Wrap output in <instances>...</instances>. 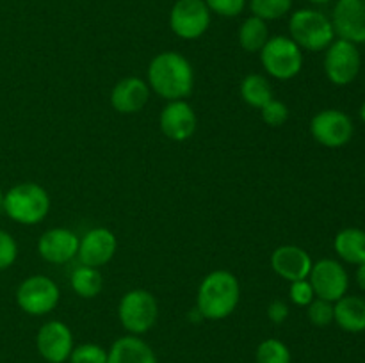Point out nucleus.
Wrapping results in <instances>:
<instances>
[{
	"instance_id": "obj_1",
	"label": "nucleus",
	"mask_w": 365,
	"mask_h": 363,
	"mask_svg": "<svg viewBox=\"0 0 365 363\" xmlns=\"http://www.w3.org/2000/svg\"><path fill=\"white\" fill-rule=\"evenodd\" d=\"M148 85L164 100H184L195 88L191 63L178 52H160L148 66Z\"/></svg>"
},
{
	"instance_id": "obj_2",
	"label": "nucleus",
	"mask_w": 365,
	"mask_h": 363,
	"mask_svg": "<svg viewBox=\"0 0 365 363\" xmlns=\"http://www.w3.org/2000/svg\"><path fill=\"white\" fill-rule=\"evenodd\" d=\"M241 299L237 278L223 269L212 270L203 278L196 295V310L203 319L221 320L235 312Z\"/></svg>"
},
{
	"instance_id": "obj_3",
	"label": "nucleus",
	"mask_w": 365,
	"mask_h": 363,
	"mask_svg": "<svg viewBox=\"0 0 365 363\" xmlns=\"http://www.w3.org/2000/svg\"><path fill=\"white\" fill-rule=\"evenodd\" d=\"M2 206L13 221L32 226V224L41 223L48 214L50 196L41 185L24 182L11 187L4 194Z\"/></svg>"
},
{
	"instance_id": "obj_4",
	"label": "nucleus",
	"mask_w": 365,
	"mask_h": 363,
	"mask_svg": "<svg viewBox=\"0 0 365 363\" xmlns=\"http://www.w3.org/2000/svg\"><path fill=\"white\" fill-rule=\"evenodd\" d=\"M291 39L299 48L310 52L327 50L335 39L334 23L324 13L316 9H298L289 20Z\"/></svg>"
},
{
	"instance_id": "obj_5",
	"label": "nucleus",
	"mask_w": 365,
	"mask_h": 363,
	"mask_svg": "<svg viewBox=\"0 0 365 363\" xmlns=\"http://www.w3.org/2000/svg\"><path fill=\"white\" fill-rule=\"evenodd\" d=\"M260 63L267 75L278 80L294 78L303 68L302 48L287 36H274L267 39L260 50Z\"/></svg>"
},
{
	"instance_id": "obj_6",
	"label": "nucleus",
	"mask_w": 365,
	"mask_h": 363,
	"mask_svg": "<svg viewBox=\"0 0 365 363\" xmlns=\"http://www.w3.org/2000/svg\"><path fill=\"white\" fill-rule=\"evenodd\" d=\"M157 315H159L157 299L153 298L152 292L143 290V288L127 292L118 306L121 326L130 335H138V337L155 326Z\"/></svg>"
},
{
	"instance_id": "obj_7",
	"label": "nucleus",
	"mask_w": 365,
	"mask_h": 363,
	"mask_svg": "<svg viewBox=\"0 0 365 363\" xmlns=\"http://www.w3.org/2000/svg\"><path fill=\"white\" fill-rule=\"evenodd\" d=\"M362 59L359 46L348 39H334L324 53V73L335 85H348L359 75Z\"/></svg>"
},
{
	"instance_id": "obj_8",
	"label": "nucleus",
	"mask_w": 365,
	"mask_h": 363,
	"mask_svg": "<svg viewBox=\"0 0 365 363\" xmlns=\"http://www.w3.org/2000/svg\"><path fill=\"white\" fill-rule=\"evenodd\" d=\"M59 287L48 276L36 274L20 283L16 290V302L29 315H46L59 302Z\"/></svg>"
},
{
	"instance_id": "obj_9",
	"label": "nucleus",
	"mask_w": 365,
	"mask_h": 363,
	"mask_svg": "<svg viewBox=\"0 0 365 363\" xmlns=\"http://www.w3.org/2000/svg\"><path fill=\"white\" fill-rule=\"evenodd\" d=\"M210 25V11L203 0H177L171 7L170 27L178 38L198 39Z\"/></svg>"
},
{
	"instance_id": "obj_10",
	"label": "nucleus",
	"mask_w": 365,
	"mask_h": 363,
	"mask_svg": "<svg viewBox=\"0 0 365 363\" xmlns=\"http://www.w3.org/2000/svg\"><path fill=\"white\" fill-rule=\"evenodd\" d=\"M351 117L337 109H324L317 112L310 121V134L319 144L327 148H341L353 137Z\"/></svg>"
},
{
	"instance_id": "obj_11",
	"label": "nucleus",
	"mask_w": 365,
	"mask_h": 363,
	"mask_svg": "<svg viewBox=\"0 0 365 363\" xmlns=\"http://www.w3.org/2000/svg\"><path fill=\"white\" fill-rule=\"evenodd\" d=\"M309 281L314 288L316 298L335 302L344 298L349 287V278L344 267L331 258H323L316 262L310 269Z\"/></svg>"
},
{
	"instance_id": "obj_12",
	"label": "nucleus",
	"mask_w": 365,
	"mask_h": 363,
	"mask_svg": "<svg viewBox=\"0 0 365 363\" xmlns=\"http://www.w3.org/2000/svg\"><path fill=\"white\" fill-rule=\"evenodd\" d=\"M38 352L48 363H64L73 351V335L61 320H48L43 324L36 337Z\"/></svg>"
},
{
	"instance_id": "obj_13",
	"label": "nucleus",
	"mask_w": 365,
	"mask_h": 363,
	"mask_svg": "<svg viewBox=\"0 0 365 363\" xmlns=\"http://www.w3.org/2000/svg\"><path fill=\"white\" fill-rule=\"evenodd\" d=\"M330 20L335 36L355 45L365 43V0H337Z\"/></svg>"
},
{
	"instance_id": "obj_14",
	"label": "nucleus",
	"mask_w": 365,
	"mask_h": 363,
	"mask_svg": "<svg viewBox=\"0 0 365 363\" xmlns=\"http://www.w3.org/2000/svg\"><path fill=\"white\" fill-rule=\"evenodd\" d=\"M159 125L163 134L171 141H187L196 132V112L185 100H173L160 110Z\"/></svg>"
},
{
	"instance_id": "obj_15",
	"label": "nucleus",
	"mask_w": 365,
	"mask_h": 363,
	"mask_svg": "<svg viewBox=\"0 0 365 363\" xmlns=\"http://www.w3.org/2000/svg\"><path fill=\"white\" fill-rule=\"evenodd\" d=\"M118 248L116 235L107 228H95L89 230L78 242V260L82 265L102 267L114 256Z\"/></svg>"
},
{
	"instance_id": "obj_16",
	"label": "nucleus",
	"mask_w": 365,
	"mask_h": 363,
	"mask_svg": "<svg viewBox=\"0 0 365 363\" xmlns=\"http://www.w3.org/2000/svg\"><path fill=\"white\" fill-rule=\"evenodd\" d=\"M314 262L309 253L299 246L285 244L280 246L271 255V267L280 278L287 281L307 280Z\"/></svg>"
},
{
	"instance_id": "obj_17",
	"label": "nucleus",
	"mask_w": 365,
	"mask_h": 363,
	"mask_svg": "<svg viewBox=\"0 0 365 363\" xmlns=\"http://www.w3.org/2000/svg\"><path fill=\"white\" fill-rule=\"evenodd\" d=\"M81 238L68 228H52L39 237L38 251L50 263H66L78 253Z\"/></svg>"
},
{
	"instance_id": "obj_18",
	"label": "nucleus",
	"mask_w": 365,
	"mask_h": 363,
	"mask_svg": "<svg viewBox=\"0 0 365 363\" xmlns=\"http://www.w3.org/2000/svg\"><path fill=\"white\" fill-rule=\"evenodd\" d=\"M150 85L139 77H125L110 93V105L120 114H135L148 103Z\"/></svg>"
},
{
	"instance_id": "obj_19",
	"label": "nucleus",
	"mask_w": 365,
	"mask_h": 363,
	"mask_svg": "<svg viewBox=\"0 0 365 363\" xmlns=\"http://www.w3.org/2000/svg\"><path fill=\"white\" fill-rule=\"evenodd\" d=\"M107 363H157V356L138 335H127L110 345L107 351Z\"/></svg>"
},
{
	"instance_id": "obj_20",
	"label": "nucleus",
	"mask_w": 365,
	"mask_h": 363,
	"mask_svg": "<svg viewBox=\"0 0 365 363\" xmlns=\"http://www.w3.org/2000/svg\"><path fill=\"white\" fill-rule=\"evenodd\" d=\"M334 320L348 333L365 331V301L356 295H344L334 305Z\"/></svg>"
},
{
	"instance_id": "obj_21",
	"label": "nucleus",
	"mask_w": 365,
	"mask_h": 363,
	"mask_svg": "<svg viewBox=\"0 0 365 363\" xmlns=\"http://www.w3.org/2000/svg\"><path fill=\"white\" fill-rule=\"evenodd\" d=\"M334 248L344 262L355 265L365 263V231L360 228H344L335 237Z\"/></svg>"
},
{
	"instance_id": "obj_22",
	"label": "nucleus",
	"mask_w": 365,
	"mask_h": 363,
	"mask_svg": "<svg viewBox=\"0 0 365 363\" xmlns=\"http://www.w3.org/2000/svg\"><path fill=\"white\" fill-rule=\"evenodd\" d=\"M239 38V45L242 46V50L246 52L253 53V52H260L264 48V45L269 39V28H267V21L260 20L257 16H250L246 18L245 21L241 23L237 32Z\"/></svg>"
},
{
	"instance_id": "obj_23",
	"label": "nucleus",
	"mask_w": 365,
	"mask_h": 363,
	"mask_svg": "<svg viewBox=\"0 0 365 363\" xmlns=\"http://www.w3.org/2000/svg\"><path fill=\"white\" fill-rule=\"evenodd\" d=\"M241 96L250 107L262 109L269 100H273V89H271V84L264 75L252 73L242 78Z\"/></svg>"
},
{
	"instance_id": "obj_24",
	"label": "nucleus",
	"mask_w": 365,
	"mask_h": 363,
	"mask_svg": "<svg viewBox=\"0 0 365 363\" xmlns=\"http://www.w3.org/2000/svg\"><path fill=\"white\" fill-rule=\"evenodd\" d=\"M71 288L77 295L84 299L96 298V295L102 292L103 287V278L100 274L98 269L95 267L82 265L77 267V269L71 273Z\"/></svg>"
},
{
	"instance_id": "obj_25",
	"label": "nucleus",
	"mask_w": 365,
	"mask_h": 363,
	"mask_svg": "<svg viewBox=\"0 0 365 363\" xmlns=\"http://www.w3.org/2000/svg\"><path fill=\"white\" fill-rule=\"evenodd\" d=\"M292 9V0H250L253 16L264 21L280 20Z\"/></svg>"
},
{
	"instance_id": "obj_26",
	"label": "nucleus",
	"mask_w": 365,
	"mask_h": 363,
	"mask_svg": "<svg viewBox=\"0 0 365 363\" xmlns=\"http://www.w3.org/2000/svg\"><path fill=\"white\" fill-rule=\"evenodd\" d=\"M257 363H291V351L278 338L260 342L255 352Z\"/></svg>"
},
{
	"instance_id": "obj_27",
	"label": "nucleus",
	"mask_w": 365,
	"mask_h": 363,
	"mask_svg": "<svg viewBox=\"0 0 365 363\" xmlns=\"http://www.w3.org/2000/svg\"><path fill=\"white\" fill-rule=\"evenodd\" d=\"M307 315L309 320L317 327L330 326L334 322V305L324 299H314L309 306H307Z\"/></svg>"
},
{
	"instance_id": "obj_28",
	"label": "nucleus",
	"mask_w": 365,
	"mask_h": 363,
	"mask_svg": "<svg viewBox=\"0 0 365 363\" xmlns=\"http://www.w3.org/2000/svg\"><path fill=\"white\" fill-rule=\"evenodd\" d=\"M71 363H107V351L96 344H82L73 347L70 354Z\"/></svg>"
},
{
	"instance_id": "obj_29",
	"label": "nucleus",
	"mask_w": 365,
	"mask_h": 363,
	"mask_svg": "<svg viewBox=\"0 0 365 363\" xmlns=\"http://www.w3.org/2000/svg\"><path fill=\"white\" fill-rule=\"evenodd\" d=\"M260 116H262L264 123L269 125V127H282L289 120V107L280 100L273 98L260 109Z\"/></svg>"
},
{
	"instance_id": "obj_30",
	"label": "nucleus",
	"mask_w": 365,
	"mask_h": 363,
	"mask_svg": "<svg viewBox=\"0 0 365 363\" xmlns=\"http://www.w3.org/2000/svg\"><path fill=\"white\" fill-rule=\"evenodd\" d=\"M210 13H216L225 18H234L245 11L246 0H203Z\"/></svg>"
},
{
	"instance_id": "obj_31",
	"label": "nucleus",
	"mask_w": 365,
	"mask_h": 363,
	"mask_svg": "<svg viewBox=\"0 0 365 363\" xmlns=\"http://www.w3.org/2000/svg\"><path fill=\"white\" fill-rule=\"evenodd\" d=\"M18 256V244L13 235L0 230V270L9 269Z\"/></svg>"
},
{
	"instance_id": "obj_32",
	"label": "nucleus",
	"mask_w": 365,
	"mask_h": 363,
	"mask_svg": "<svg viewBox=\"0 0 365 363\" xmlns=\"http://www.w3.org/2000/svg\"><path fill=\"white\" fill-rule=\"evenodd\" d=\"M289 298L294 305L298 306H309L310 302L316 299V294H314V288L310 285L309 278L307 280L292 281L291 288H289Z\"/></svg>"
},
{
	"instance_id": "obj_33",
	"label": "nucleus",
	"mask_w": 365,
	"mask_h": 363,
	"mask_svg": "<svg viewBox=\"0 0 365 363\" xmlns=\"http://www.w3.org/2000/svg\"><path fill=\"white\" fill-rule=\"evenodd\" d=\"M267 317H269L271 322L284 324L289 317V306L284 301H280V299H277V301H273L267 306Z\"/></svg>"
},
{
	"instance_id": "obj_34",
	"label": "nucleus",
	"mask_w": 365,
	"mask_h": 363,
	"mask_svg": "<svg viewBox=\"0 0 365 363\" xmlns=\"http://www.w3.org/2000/svg\"><path fill=\"white\" fill-rule=\"evenodd\" d=\"M356 283L362 290H365V263H360L359 269H356Z\"/></svg>"
},
{
	"instance_id": "obj_35",
	"label": "nucleus",
	"mask_w": 365,
	"mask_h": 363,
	"mask_svg": "<svg viewBox=\"0 0 365 363\" xmlns=\"http://www.w3.org/2000/svg\"><path fill=\"white\" fill-rule=\"evenodd\" d=\"M360 117H362V121L365 123V102L362 103V107H360Z\"/></svg>"
},
{
	"instance_id": "obj_36",
	"label": "nucleus",
	"mask_w": 365,
	"mask_h": 363,
	"mask_svg": "<svg viewBox=\"0 0 365 363\" xmlns=\"http://www.w3.org/2000/svg\"><path fill=\"white\" fill-rule=\"evenodd\" d=\"M309 2H312V4H328V2H331V0H309Z\"/></svg>"
},
{
	"instance_id": "obj_37",
	"label": "nucleus",
	"mask_w": 365,
	"mask_h": 363,
	"mask_svg": "<svg viewBox=\"0 0 365 363\" xmlns=\"http://www.w3.org/2000/svg\"><path fill=\"white\" fill-rule=\"evenodd\" d=\"M2 201H4V192L0 191V206H2Z\"/></svg>"
}]
</instances>
